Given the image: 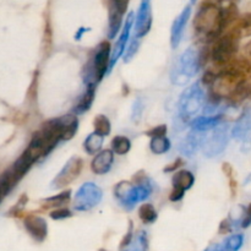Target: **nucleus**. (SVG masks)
<instances>
[{
  "label": "nucleus",
  "instance_id": "obj_29",
  "mask_svg": "<svg viewBox=\"0 0 251 251\" xmlns=\"http://www.w3.org/2000/svg\"><path fill=\"white\" fill-rule=\"evenodd\" d=\"M93 126H95V132L102 135V136H108L112 130V125H110L109 119L105 115L100 114L95 118L93 120Z\"/></svg>",
  "mask_w": 251,
  "mask_h": 251
},
{
  "label": "nucleus",
  "instance_id": "obj_14",
  "mask_svg": "<svg viewBox=\"0 0 251 251\" xmlns=\"http://www.w3.org/2000/svg\"><path fill=\"white\" fill-rule=\"evenodd\" d=\"M191 16V6H186L180 14L176 16V19L174 20L173 25H172L171 29V44L172 48L176 49L178 48L179 43H180L181 38H183V32L185 29L186 24H188L189 19Z\"/></svg>",
  "mask_w": 251,
  "mask_h": 251
},
{
  "label": "nucleus",
  "instance_id": "obj_41",
  "mask_svg": "<svg viewBox=\"0 0 251 251\" xmlns=\"http://www.w3.org/2000/svg\"><path fill=\"white\" fill-rule=\"evenodd\" d=\"M181 166H183V159L176 158L173 163H171L169 166H167L166 168H164V172H166V173H173V172H176V169Z\"/></svg>",
  "mask_w": 251,
  "mask_h": 251
},
{
  "label": "nucleus",
  "instance_id": "obj_30",
  "mask_svg": "<svg viewBox=\"0 0 251 251\" xmlns=\"http://www.w3.org/2000/svg\"><path fill=\"white\" fill-rule=\"evenodd\" d=\"M139 217L146 225L156 222L157 211L154 208V206L151 205V203H144V205H141V207L139 208Z\"/></svg>",
  "mask_w": 251,
  "mask_h": 251
},
{
  "label": "nucleus",
  "instance_id": "obj_28",
  "mask_svg": "<svg viewBox=\"0 0 251 251\" xmlns=\"http://www.w3.org/2000/svg\"><path fill=\"white\" fill-rule=\"evenodd\" d=\"M150 147L154 154H163L171 149V141L166 136L152 137Z\"/></svg>",
  "mask_w": 251,
  "mask_h": 251
},
{
  "label": "nucleus",
  "instance_id": "obj_31",
  "mask_svg": "<svg viewBox=\"0 0 251 251\" xmlns=\"http://www.w3.org/2000/svg\"><path fill=\"white\" fill-rule=\"evenodd\" d=\"M247 97L248 85L247 81H245V82H242L240 85H238L237 87L230 92V95L228 96V100H229V102L233 103V104H239V103H242Z\"/></svg>",
  "mask_w": 251,
  "mask_h": 251
},
{
  "label": "nucleus",
  "instance_id": "obj_18",
  "mask_svg": "<svg viewBox=\"0 0 251 251\" xmlns=\"http://www.w3.org/2000/svg\"><path fill=\"white\" fill-rule=\"evenodd\" d=\"M199 132L200 131L194 130L193 132H190V134L185 137V140H184L180 145L181 153H184L188 157H191L198 152L199 147H200L201 142H202V139L200 137Z\"/></svg>",
  "mask_w": 251,
  "mask_h": 251
},
{
  "label": "nucleus",
  "instance_id": "obj_10",
  "mask_svg": "<svg viewBox=\"0 0 251 251\" xmlns=\"http://www.w3.org/2000/svg\"><path fill=\"white\" fill-rule=\"evenodd\" d=\"M110 61V44L104 41L98 46L96 50L95 59H93V76L97 81H100L109 69Z\"/></svg>",
  "mask_w": 251,
  "mask_h": 251
},
{
  "label": "nucleus",
  "instance_id": "obj_45",
  "mask_svg": "<svg viewBox=\"0 0 251 251\" xmlns=\"http://www.w3.org/2000/svg\"><path fill=\"white\" fill-rule=\"evenodd\" d=\"M244 56L248 59V61L251 64V41L248 42L244 47Z\"/></svg>",
  "mask_w": 251,
  "mask_h": 251
},
{
  "label": "nucleus",
  "instance_id": "obj_7",
  "mask_svg": "<svg viewBox=\"0 0 251 251\" xmlns=\"http://www.w3.org/2000/svg\"><path fill=\"white\" fill-rule=\"evenodd\" d=\"M83 167V161L80 157H71L68 162L65 163V166L61 168V171L59 172L58 176L53 179L50 184V188L56 190V189H63L65 186H68L69 184L73 183L74 180L78 178L81 171H82Z\"/></svg>",
  "mask_w": 251,
  "mask_h": 251
},
{
  "label": "nucleus",
  "instance_id": "obj_47",
  "mask_svg": "<svg viewBox=\"0 0 251 251\" xmlns=\"http://www.w3.org/2000/svg\"><path fill=\"white\" fill-rule=\"evenodd\" d=\"M210 1H213V2H221V1H225V0H210Z\"/></svg>",
  "mask_w": 251,
  "mask_h": 251
},
{
  "label": "nucleus",
  "instance_id": "obj_13",
  "mask_svg": "<svg viewBox=\"0 0 251 251\" xmlns=\"http://www.w3.org/2000/svg\"><path fill=\"white\" fill-rule=\"evenodd\" d=\"M27 233L36 242H43L48 235V225L42 217L36 215H28L24 221Z\"/></svg>",
  "mask_w": 251,
  "mask_h": 251
},
{
  "label": "nucleus",
  "instance_id": "obj_8",
  "mask_svg": "<svg viewBox=\"0 0 251 251\" xmlns=\"http://www.w3.org/2000/svg\"><path fill=\"white\" fill-rule=\"evenodd\" d=\"M248 77L239 75V74L230 73V71L221 70L217 73L215 82L212 83V92L220 96L221 98L228 97L233 90L240 85L242 82H245Z\"/></svg>",
  "mask_w": 251,
  "mask_h": 251
},
{
  "label": "nucleus",
  "instance_id": "obj_42",
  "mask_svg": "<svg viewBox=\"0 0 251 251\" xmlns=\"http://www.w3.org/2000/svg\"><path fill=\"white\" fill-rule=\"evenodd\" d=\"M251 226V203L247 207L244 213V218L242 221V227L243 228H248Z\"/></svg>",
  "mask_w": 251,
  "mask_h": 251
},
{
  "label": "nucleus",
  "instance_id": "obj_21",
  "mask_svg": "<svg viewBox=\"0 0 251 251\" xmlns=\"http://www.w3.org/2000/svg\"><path fill=\"white\" fill-rule=\"evenodd\" d=\"M194 183H195V176L190 171L186 169H179L176 171L173 176V186L176 188H180L183 190H189L193 188Z\"/></svg>",
  "mask_w": 251,
  "mask_h": 251
},
{
  "label": "nucleus",
  "instance_id": "obj_1",
  "mask_svg": "<svg viewBox=\"0 0 251 251\" xmlns=\"http://www.w3.org/2000/svg\"><path fill=\"white\" fill-rule=\"evenodd\" d=\"M194 28L196 33L205 37L208 41L217 38L223 31L222 9L213 1H207L201 5L194 19Z\"/></svg>",
  "mask_w": 251,
  "mask_h": 251
},
{
  "label": "nucleus",
  "instance_id": "obj_4",
  "mask_svg": "<svg viewBox=\"0 0 251 251\" xmlns=\"http://www.w3.org/2000/svg\"><path fill=\"white\" fill-rule=\"evenodd\" d=\"M239 37L232 29H228L227 33L221 36L215 42L210 55L216 68L221 69L229 63L233 58H235L239 49Z\"/></svg>",
  "mask_w": 251,
  "mask_h": 251
},
{
  "label": "nucleus",
  "instance_id": "obj_11",
  "mask_svg": "<svg viewBox=\"0 0 251 251\" xmlns=\"http://www.w3.org/2000/svg\"><path fill=\"white\" fill-rule=\"evenodd\" d=\"M226 130L223 127H218V129L213 130V132L208 136H206V139H203L202 145V152L205 156L207 157H213L216 154L220 153L226 146Z\"/></svg>",
  "mask_w": 251,
  "mask_h": 251
},
{
  "label": "nucleus",
  "instance_id": "obj_43",
  "mask_svg": "<svg viewBox=\"0 0 251 251\" xmlns=\"http://www.w3.org/2000/svg\"><path fill=\"white\" fill-rule=\"evenodd\" d=\"M131 242H132V223H130L129 232H127V234L125 235L124 239H123L122 244H120V249H124V248H126Z\"/></svg>",
  "mask_w": 251,
  "mask_h": 251
},
{
  "label": "nucleus",
  "instance_id": "obj_15",
  "mask_svg": "<svg viewBox=\"0 0 251 251\" xmlns=\"http://www.w3.org/2000/svg\"><path fill=\"white\" fill-rule=\"evenodd\" d=\"M113 161H114V153H113V151H110V150L100 151L93 158L92 163H91V169L97 176L107 174L110 171V168H112Z\"/></svg>",
  "mask_w": 251,
  "mask_h": 251
},
{
  "label": "nucleus",
  "instance_id": "obj_9",
  "mask_svg": "<svg viewBox=\"0 0 251 251\" xmlns=\"http://www.w3.org/2000/svg\"><path fill=\"white\" fill-rule=\"evenodd\" d=\"M135 37L142 38L150 32L152 26L151 0H141L136 17H135Z\"/></svg>",
  "mask_w": 251,
  "mask_h": 251
},
{
  "label": "nucleus",
  "instance_id": "obj_25",
  "mask_svg": "<svg viewBox=\"0 0 251 251\" xmlns=\"http://www.w3.org/2000/svg\"><path fill=\"white\" fill-rule=\"evenodd\" d=\"M239 17V10L234 2H229L226 7L222 9V27L223 29L230 27L237 19Z\"/></svg>",
  "mask_w": 251,
  "mask_h": 251
},
{
  "label": "nucleus",
  "instance_id": "obj_3",
  "mask_svg": "<svg viewBox=\"0 0 251 251\" xmlns=\"http://www.w3.org/2000/svg\"><path fill=\"white\" fill-rule=\"evenodd\" d=\"M203 104V90L200 82H195L186 87L178 100V118L181 124L188 123L198 114Z\"/></svg>",
  "mask_w": 251,
  "mask_h": 251
},
{
  "label": "nucleus",
  "instance_id": "obj_12",
  "mask_svg": "<svg viewBox=\"0 0 251 251\" xmlns=\"http://www.w3.org/2000/svg\"><path fill=\"white\" fill-rule=\"evenodd\" d=\"M134 21H135L134 12H130V14L127 15V17H126V21H125V26H124V28H123L122 34H120L119 39H118V42L115 43L114 49H113V53L110 54L109 69H108V70H110V69H112L113 66L117 64V61L119 60L120 56L124 54L125 48H126L127 41H129L130 29H131L132 25H134Z\"/></svg>",
  "mask_w": 251,
  "mask_h": 251
},
{
  "label": "nucleus",
  "instance_id": "obj_35",
  "mask_svg": "<svg viewBox=\"0 0 251 251\" xmlns=\"http://www.w3.org/2000/svg\"><path fill=\"white\" fill-rule=\"evenodd\" d=\"M243 244V235H233L226 242L225 248L228 250H238Z\"/></svg>",
  "mask_w": 251,
  "mask_h": 251
},
{
  "label": "nucleus",
  "instance_id": "obj_38",
  "mask_svg": "<svg viewBox=\"0 0 251 251\" xmlns=\"http://www.w3.org/2000/svg\"><path fill=\"white\" fill-rule=\"evenodd\" d=\"M167 134V125L162 124V125H158V126L153 127V129L149 130L147 131V135L151 137H157V136H166Z\"/></svg>",
  "mask_w": 251,
  "mask_h": 251
},
{
  "label": "nucleus",
  "instance_id": "obj_17",
  "mask_svg": "<svg viewBox=\"0 0 251 251\" xmlns=\"http://www.w3.org/2000/svg\"><path fill=\"white\" fill-rule=\"evenodd\" d=\"M33 163H34V159L32 158L31 154L25 150L24 153H22L21 156L19 157V159L15 162L14 166H12V168L10 169V171H11V173L14 174L16 180L20 181L22 178H24L25 174L29 171V168H31Z\"/></svg>",
  "mask_w": 251,
  "mask_h": 251
},
{
  "label": "nucleus",
  "instance_id": "obj_33",
  "mask_svg": "<svg viewBox=\"0 0 251 251\" xmlns=\"http://www.w3.org/2000/svg\"><path fill=\"white\" fill-rule=\"evenodd\" d=\"M145 109V103L141 98H137L132 103V109H131V119L134 122H139L142 117V113Z\"/></svg>",
  "mask_w": 251,
  "mask_h": 251
},
{
  "label": "nucleus",
  "instance_id": "obj_32",
  "mask_svg": "<svg viewBox=\"0 0 251 251\" xmlns=\"http://www.w3.org/2000/svg\"><path fill=\"white\" fill-rule=\"evenodd\" d=\"M222 171L225 173V176L228 178V180H229V189L230 193H232V196H235L238 190V183L234 178V169H233V167L228 162H226L222 166Z\"/></svg>",
  "mask_w": 251,
  "mask_h": 251
},
{
  "label": "nucleus",
  "instance_id": "obj_22",
  "mask_svg": "<svg viewBox=\"0 0 251 251\" xmlns=\"http://www.w3.org/2000/svg\"><path fill=\"white\" fill-rule=\"evenodd\" d=\"M221 115H215V117H200L196 118L191 123V127L196 131H207V130L213 129L216 125L220 123Z\"/></svg>",
  "mask_w": 251,
  "mask_h": 251
},
{
  "label": "nucleus",
  "instance_id": "obj_49",
  "mask_svg": "<svg viewBox=\"0 0 251 251\" xmlns=\"http://www.w3.org/2000/svg\"><path fill=\"white\" fill-rule=\"evenodd\" d=\"M190 2H191V4H195L196 0H190Z\"/></svg>",
  "mask_w": 251,
  "mask_h": 251
},
{
  "label": "nucleus",
  "instance_id": "obj_16",
  "mask_svg": "<svg viewBox=\"0 0 251 251\" xmlns=\"http://www.w3.org/2000/svg\"><path fill=\"white\" fill-rule=\"evenodd\" d=\"M60 123L61 140L69 141L76 135L78 129V119L76 114H66L64 117L58 118Z\"/></svg>",
  "mask_w": 251,
  "mask_h": 251
},
{
  "label": "nucleus",
  "instance_id": "obj_34",
  "mask_svg": "<svg viewBox=\"0 0 251 251\" xmlns=\"http://www.w3.org/2000/svg\"><path fill=\"white\" fill-rule=\"evenodd\" d=\"M139 39L140 38L135 37V38L131 41V43H130V46L126 48V53H125V55H124L125 63H129V61L134 58L135 54H136L137 49H139V44H140Z\"/></svg>",
  "mask_w": 251,
  "mask_h": 251
},
{
  "label": "nucleus",
  "instance_id": "obj_2",
  "mask_svg": "<svg viewBox=\"0 0 251 251\" xmlns=\"http://www.w3.org/2000/svg\"><path fill=\"white\" fill-rule=\"evenodd\" d=\"M200 69V56L198 49L190 47L180 54L174 63L171 73V81L173 85L184 86L198 74Z\"/></svg>",
  "mask_w": 251,
  "mask_h": 251
},
{
  "label": "nucleus",
  "instance_id": "obj_5",
  "mask_svg": "<svg viewBox=\"0 0 251 251\" xmlns=\"http://www.w3.org/2000/svg\"><path fill=\"white\" fill-rule=\"evenodd\" d=\"M115 196L126 208H132L140 201H145L151 195V186L141 181V184L134 185L130 181H122L115 188Z\"/></svg>",
  "mask_w": 251,
  "mask_h": 251
},
{
  "label": "nucleus",
  "instance_id": "obj_40",
  "mask_svg": "<svg viewBox=\"0 0 251 251\" xmlns=\"http://www.w3.org/2000/svg\"><path fill=\"white\" fill-rule=\"evenodd\" d=\"M216 77H217V73H215V71H213V70L206 71L205 75H203V77H202L203 85L212 86V83L215 82Z\"/></svg>",
  "mask_w": 251,
  "mask_h": 251
},
{
  "label": "nucleus",
  "instance_id": "obj_27",
  "mask_svg": "<svg viewBox=\"0 0 251 251\" xmlns=\"http://www.w3.org/2000/svg\"><path fill=\"white\" fill-rule=\"evenodd\" d=\"M112 149L114 153L123 156V154H126L130 151V149H131V142H130V140L126 136L119 135V136H115L112 140Z\"/></svg>",
  "mask_w": 251,
  "mask_h": 251
},
{
  "label": "nucleus",
  "instance_id": "obj_44",
  "mask_svg": "<svg viewBox=\"0 0 251 251\" xmlns=\"http://www.w3.org/2000/svg\"><path fill=\"white\" fill-rule=\"evenodd\" d=\"M232 232V226H230L229 220H225L221 222L220 229H218V233L220 234H227V233Z\"/></svg>",
  "mask_w": 251,
  "mask_h": 251
},
{
  "label": "nucleus",
  "instance_id": "obj_19",
  "mask_svg": "<svg viewBox=\"0 0 251 251\" xmlns=\"http://www.w3.org/2000/svg\"><path fill=\"white\" fill-rule=\"evenodd\" d=\"M95 95H96V83L88 82L87 88H86V92L83 93V96L80 98V100H78V103L75 107L76 114H82V113L87 112V110L92 107V103L93 100H95Z\"/></svg>",
  "mask_w": 251,
  "mask_h": 251
},
{
  "label": "nucleus",
  "instance_id": "obj_36",
  "mask_svg": "<svg viewBox=\"0 0 251 251\" xmlns=\"http://www.w3.org/2000/svg\"><path fill=\"white\" fill-rule=\"evenodd\" d=\"M129 1L130 0H109V7H114L117 11L124 15L127 9V5H129Z\"/></svg>",
  "mask_w": 251,
  "mask_h": 251
},
{
  "label": "nucleus",
  "instance_id": "obj_26",
  "mask_svg": "<svg viewBox=\"0 0 251 251\" xmlns=\"http://www.w3.org/2000/svg\"><path fill=\"white\" fill-rule=\"evenodd\" d=\"M123 15L119 11L114 9V7H109V29H108V36L109 38H114L119 32L120 27H122Z\"/></svg>",
  "mask_w": 251,
  "mask_h": 251
},
{
  "label": "nucleus",
  "instance_id": "obj_48",
  "mask_svg": "<svg viewBox=\"0 0 251 251\" xmlns=\"http://www.w3.org/2000/svg\"><path fill=\"white\" fill-rule=\"evenodd\" d=\"M5 198V196L4 195H2V194L1 193H0V202H1V200H2V199H4Z\"/></svg>",
  "mask_w": 251,
  "mask_h": 251
},
{
  "label": "nucleus",
  "instance_id": "obj_46",
  "mask_svg": "<svg viewBox=\"0 0 251 251\" xmlns=\"http://www.w3.org/2000/svg\"><path fill=\"white\" fill-rule=\"evenodd\" d=\"M248 96L251 98V82L248 85Z\"/></svg>",
  "mask_w": 251,
  "mask_h": 251
},
{
  "label": "nucleus",
  "instance_id": "obj_37",
  "mask_svg": "<svg viewBox=\"0 0 251 251\" xmlns=\"http://www.w3.org/2000/svg\"><path fill=\"white\" fill-rule=\"evenodd\" d=\"M71 217V212L66 208H55L54 211L50 212V218L55 221H60V220H66V218Z\"/></svg>",
  "mask_w": 251,
  "mask_h": 251
},
{
  "label": "nucleus",
  "instance_id": "obj_20",
  "mask_svg": "<svg viewBox=\"0 0 251 251\" xmlns=\"http://www.w3.org/2000/svg\"><path fill=\"white\" fill-rule=\"evenodd\" d=\"M239 38L251 36V12L242 15L237 19V21L229 27Z\"/></svg>",
  "mask_w": 251,
  "mask_h": 251
},
{
  "label": "nucleus",
  "instance_id": "obj_24",
  "mask_svg": "<svg viewBox=\"0 0 251 251\" xmlns=\"http://www.w3.org/2000/svg\"><path fill=\"white\" fill-rule=\"evenodd\" d=\"M103 137L102 135L97 134V132H92L86 137L85 142H83V147H85L86 152L88 154H96L100 151L103 146Z\"/></svg>",
  "mask_w": 251,
  "mask_h": 251
},
{
  "label": "nucleus",
  "instance_id": "obj_23",
  "mask_svg": "<svg viewBox=\"0 0 251 251\" xmlns=\"http://www.w3.org/2000/svg\"><path fill=\"white\" fill-rule=\"evenodd\" d=\"M70 196H71V191L66 190V191H63V193L58 194V195L46 199V200L42 201V208H44V210H49V208L61 207V206L65 205V203H68L69 201H70Z\"/></svg>",
  "mask_w": 251,
  "mask_h": 251
},
{
  "label": "nucleus",
  "instance_id": "obj_6",
  "mask_svg": "<svg viewBox=\"0 0 251 251\" xmlns=\"http://www.w3.org/2000/svg\"><path fill=\"white\" fill-rule=\"evenodd\" d=\"M102 196V189L92 181H88V183L81 185L78 190L76 191L74 207L76 211L92 210L95 206H97L100 202Z\"/></svg>",
  "mask_w": 251,
  "mask_h": 251
},
{
  "label": "nucleus",
  "instance_id": "obj_39",
  "mask_svg": "<svg viewBox=\"0 0 251 251\" xmlns=\"http://www.w3.org/2000/svg\"><path fill=\"white\" fill-rule=\"evenodd\" d=\"M184 195H185V190L173 186V190H172L171 195H169V200L172 202H178V201H180L184 198Z\"/></svg>",
  "mask_w": 251,
  "mask_h": 251
}]
</instances>
